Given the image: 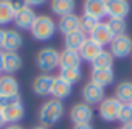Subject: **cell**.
Returning <instances> with one entry per match:
<instances>
[{"label":"cell","mask_w":132,"mask_h":129,"mask_svg":"<svg viewBox=\"0 0 132 129\" xmlns=\"http://www.w3.org/2000/svg\"><path fill=\"white\" fill-rule=\"evenodd\" d=\"M23 2H25L27 6L34 8V6H40V5H44L45 2H48V0H23Z\"/></svg>","instance_id":"obj_32"},{"label":"cell","mask_w":132,"mask_h":129,"mask_svg":"<svg viewBox=\"0 0 132 129\" xmlns=\"http://www.w3.org/2000/svg\"><path fill=\"white\" fill-rule=\"evenodd\" d=\"M3 42H5V30L0 28V50H3Z\"/></svg>","instance_id":"obj_35"},{"label":"cell","mask_w":132,"mask_h":129,"mask_svg":"<svg viewBox=\"0 0 132 129\" xmlns=\"http://www.w3.org/2000/svg\"><path fill=\"white\" fill-rule=\"evenodd\" d=\"M59 78L67 81L69 84H76L82 78V70L81 67H61L59 69Z\"/></svg>","instance_id":"obj_25"},{"label":"cell","mask_w":132,"mask_h":129,"mask_svg":"<svg viewBox=\"0 0 132 129\" xmlns=\"http://www.w3.org/2000/svg\"><path fill=\"white\" fill-rule=\"evenodd\" d=\"M31 129H48V127H45V126H34V127H31Z\"/></svg>","instance_id":"obj_40"},{"label":"cell","mask_w":132,"mask_h":129,"mask_svg":"<svg viewBox=\"0 0 132 129\" xmlns=\"http://www.w3.org/2000/svg\"><path fill=\"white\" fill-rule=\"evenodd\" d=\"M23 45V37L22 34L14 30H5V42H3V51H17Z\"/></svg>","instance_id":"obj_21"},{"label":"cell","mask_w":132,"mask_h":129,"mask_svg":"<svg viewBox=\"0 0 132 129\" xmlns=\"http://www.w3.org/2000/svg\"><path fill=\"white\" fill-rule=\"evenodd\" d=\"M19 95V83L13 75H2L0 76V98Z\"/></svg>","instance_id":"obj_17"},{"label":"cell","mask_w":132,"mask_h":129,"mask_svg":"<svg viewBox=\"0 0 132 129\" xmlns=\"http://www.w3.org/2000/svg\"><path fill=\"white\" fill-rule=\"evenodd\" d=\"M20 69H22V58H20V54L17 51H5L2 72H5L6 75H14Z\"/></svg>","instance_id":"obj_15"},{"label":"cell","mask_w":132,"mask_h":129,"mask_svg":"<svg viewBox=\"0 0 132 129\" xmlns=\"http://www.w3.org/2000/svg\"><path fill=\"white\" fill-rule=\"evenodd\" d=\"M3 58H5V51L0 50V70L3 69Z\"/></svg>","instance_id":"obj_38"},{"label":"cell","mask_w":132,"mask_h":129,"mask_svg":"<svg viewBox=\"0 0 132 129\" xmlns=\"http://www.w3.org/2000/svg\"><path fill=\"white\" fill-rule=\"evenodd\" d=\"M36 17H37V14L34 13V10L25 5L23 8H20V10L16 11L14 23H16V27H17L19 30H31V27H33V23H34Z\"/></svg>","instance_id":"obj_10"},{"label":"cell","mask_w":132,"mask_h":129,"mask_svg":"<svg viewBox=\"0 0 132 129\" xmlns=\"http://www.w3.org/2000/svg\"><path fill=\"white\" fill-rule=\"evenodd\" d=\"M0 76H2V70H0Z\"/></svg>","instance_id":"obj_41"},{"label":"cell","mask_w":132,"mask_h":129,"mask_svg":"<svg viewBox=\"0 0 132 129\" xmlns=\"http://www.w3.org/2000/svg\"><path fill=\"white\" fill-rule=\"evenodd\" d=\"M109 51L112 53L113 58H127L129 54H132V37L127 34H121L112 39L110 45H109Z\"/></svg>","instance_id":"obj_5"},{"label":"cell","mask_w":132,"mask_h":129,"mask_svg":"<svg viewBox=\"0 0 132 129\" xmlns=\"http://www.w3.org/2000/svg\"><path fill=\"white\" fill-rule=\"evenodd\" d=\"M89 39H92V41L96 42L98 45L104 47V45H110L113 36L110 34V31H109V28H107V23H106V22H100V23L95 27V30L89 34Z\"/></svg>","instance_id":"obj_14"},{"label":"cell","mask_w":132,"mask_h":129,"mask_svg":"<svg viewBox=\"0 0 132 129\" xmlns=\"http://www.w3.org/2000/svg\"><path fill=\"white\" fill-rule=\"evenodd\" d=\"M3 129H23L20 124H6Z\"/></svg>","instance_id":"obj_37"},{"label":"cell","mask_w":132,"mask_h":129,"mask_svg":"<svg viewBox=\"0 0 132 129\" xmlns=\"http://www.w3.org/2000/svg\"><path fill=\"white\" fill-rule=\"evenodd\" d=\"M10 3H11V6L14 8V11H17V10H20V8L25 6V2H23V0H10Z\"/></svg>","instance_id":"obj_33"},{"label":"cell","mask_w":132,"mask_h":129,"mask_svg":"<svg viewBox=\"0 0 132 129\" xmlns=\"http://www.w3.org/2000/svg\"><path fill=\"white\" fill-rule=\"evenodd\" d=\"M115 79V73L112 69H107V70H92V75H90V81H93L95 84L101 86V87H107L113 83Z\"/></svg>","instance_id":"obj_23"},{"label":"cell","mask_w":132,"mask_h":129,"mask_svg":"<svg viewBox=\"0 0 132 129\" xmlns=\"http://www.w3.org/2000/svg\"><path fill=\"white\" fill-rule=\"evenodd\" d=\"M82 13H84V16H89V17L101 22V19H104L107 16L106 0H84L82 2Z\"/></svg>","instance_id":"obj_9"},{"label":"cell","mask_w":132,"mask_h":129,"mask_svg":"<svg viewBox=\"0 0 132 129\" xmlns=\"http://www.w3.org/2000/svg\"><path fill=\"white\" fill-rule=\"evenodd\" d=\"M103 50H104V48H103L101 45H98L96 42H93L92 39L87 37V41L84 42V45H82L81 50H79V54H81V59H82V61L92 64V62L101 54Z\"/></svg>","instance_id":"obj_18"},{"label":"cell","mask_w":132,"mask_h":129,"mask_svg":"<svg viewBox=\"0 0 132 129\" xmlns=\"http://www.w3.org/2000/svg\"><path fill=\"white\" fill-rule=\"evenodd\" d=\"M75 8H76L75 0H50V10L57 17L75 13Z\"/></svg>","instance_id":"obj_16"},{"label":"cell","mask_w":132,"mask_h":129,"mask_svg":"<svg viewBox=\"0 0 132 129\" xmlns=\"http://www.w3.org/2000/svg\"><path fill=\"white\" fill-rule=\"evenodd\" d=\"M112 67H113V56L107 50H103L101 54L92 62V70H107Z\"/></svg>","instance_id":"obj_26"},{"label":"cell","mask_w":132,"mask_h":129,"mask_svg":"<svg viewBox=\"0 0 132 129\" xmlns=\"http://www.w3.org/2000/svg\"><path fill=\"white\" fill-rule=\"evenodd\" d=\"M70 120L73 124H87L93 118V109L87 103H76L70 107Z\"/></svg>","instance_id":"obj_7"},{"label":"cell","mask_w":132,"mask_h":129,"mask_svg":"<svg viewBox=\"0 0 132 129\" xmlns=\"http://www.w3.org/2000/svg\"><path fill=\"white\" fill-rule=\"evenodd\" d=\"M98 23H100V22H98L96 19H92V17H89V16H82V17H81V31L86 33V34H90V33L95 30V27H96Z\"/></svg>","instance_id":"obj_30"},{"label":"cell","mask_w":132,"mask_h":129,"mask_svg":"<svg viewBox=\"0 0 132 129\" xmlns=\"http://www.w3.org/2000/svg\"><path fill=\"white\" fill-rule=\"evenodd\" d=\"M121 129H132V123H126V124H123Z\"/></svg>","instance_id":"obj_39"},{"label":"cell","mask_w":132,"mask_h":129,"mask_svg":"<svg viewBox=\"0 0 132 129\" xmlns=\"http://www.w3.org/2000/svg\"><path fill=\"white\" fill-rule=\"evenodd\" d=\"M57 30L64 36H67L70 33H75V31H79L81 30V17L78 14H75V13L59 17V20H57Z\"/></svg>","instance_id":"obj_11"},{"label":"cell","mask_w":132,"mask_h":129,"mask_svg":"<svg viewBox=\"0 0 132 129\" xmlns=\"http://www.w3.org/2000/svg\"><path fill=\"white\" fill-rule=\"evenodd\" d=\"M54 100H65L72 95V84H69L67 81H64L62 78L59 76H54V81H53V86H51V93H50Z\"/></svg>","instance_id":"obj_19"},{"label":"cell","mask_w":132,"mask_h":129,"mask_svg":"<svg viewBox=\"0 0 132 129\" xmlns=\"http://www.w3.org/2000/svg\"><path fill=\"white\" fill-rule=\"evenodd\" d=\"M81 54L79 51L75 50H69L64 48L62 51H59V69L61 67H81Z\"/></svg>","instance_id":"obj_20"},{"label":"cell","mask_w":132,"mask_h":129,"mask_svg":"<svg viewBox=\"0 0 132 129\" xmlns=\"http://www.w3.org/2000/svg\"><path fill=\"white\" fill-rule=\"evenodd\" d=\"M65 114V106L62 101L59 100H54V98H50L47 100L40 109H39V123L40 126H45V127H50L53 124H56Z\"/></svg>","instance_id":"obj_1"},{"label":"cell","mask_w":132,"mask_h":129,"mask_svg":"<svg viewBox=\"0 0 132 129\" xmlns=\"http://www.w3.org/2000/svg\"><path fill=\"white\" fill-rule=\"evenodd\" d=\"M115 98L120 103H130L132 101V81H121L115 86Z\"/></svg>","instance_id":"obj_24"},{"label":"cell","mask_w":132,"mask_h":129,"mask_svg":"<svg viewBox=\"0 0 132 129\" xmlns=\"http://www.w3.org/2000/svg\"><path fill=\"white\" fill-rule=\"evenodd\" d=\"M130 11L127 0H106V13L109 19H126Z\"/></svg>","instance_id":"obj_8"},{"label":"cell","mask_w":132,"mask_h":129,"mask_svg":"<svg viewBox=\"0 0 132 129\" xmlns=\"http://www.w3.org/2000/svg\"><path fill=\"white\" fill-rule=\"evenodd\" d=\"M54 76L51 73H40L34 78L33 81V92L37 96H47L51 93V86H53Z\"/></svg>","instance_id":"obj_12"},{"label":"cell","mask_w":132,"mask_h":129,"mask_svg":"<svg viewBox=\"0 0 132 129\" xmlns=\"http://www.w3.org/2000/svg\"><path fill=\"white\" fill-rule=\"evenodd\" d=\"M130 104H132V101H130Z\"/></svg>","instance_id":"obj_42"},{"label":"cell","mask_w":132,"mask_h":129,"mask_svg":"<svg viewBox=\"0 0 132 129\" xmlns=\"http://www.w3.org/2000/svg\"><path fill=\"white\" fill-rule=\"evenodd\" d=\"M118 121L123 123V124H126V123H132V104H130V103H124V104H121Z\"/></svg>","instance_id":"obj_29"},{"label":"cell","mask_w":132,"mask_h":129,"mask_svg":"<svg viewBox=\"0 0 132 129\" xmlns=\"http://www.w3.org/2000/svg\"><path fill=\"white\" fill-rule=\"evenodd\" d=\"M106 23H107V28H109V31L113 37L126 34V28H127L126 19H109Z\"/></svg>","instance_id":"obj_28"},{"label":"cell","mask_w":132,"mask_h":129,"mask_svg":"<svg viewBox=\"0 0 132 129\" xmlns=\"http://www.w3.org/2000/svg\"><path fill=\"white\" fill-rule=\"evenodd\" d=\"M20 93L19 95H13V96H3L0 98V109L2 107H6V106H11V104H16V103H20Z\"/></svg>","instance_id":"obj_31"},{"label":"cell","mask_w":132,"mask_h":129,"mask_svg":"<svg viewBox=\"0 0 132 129\" xmlns=\"http://www.w3.org/2000/svg\"><path fill=\"white\" fill-rule=\"evenodd\" d=\"M36 64L42 73H50L59 67V51L53 47L40 48L36 54Z\"/></svg>","instance_id":"obj_3"},{"label":"cell","mask_w":132,"mask_h":129,"mask_svg":"<svg viewBox=\"0 0 132 129\" xmlns=\"http://www.w3.org/2000/svg\"><path fill=\"white\" fill-rule=\"evenodd\" d=\"M81 96L84 103L93 106V104H100L106 98V92H104V87L95 84L93 81H87L81 89Z\"/></svg>","instance_id":"obj_6"},{"label":"cell","mask_w":132,"mask_h":129,"mask_svg":"<svg viewBox=\"0 0 132 129\" xmlns=\"http://www.w3.org/2000/svg\"><path fill=\"white\" fill-rule=\"evenodd\" d=\"M57 30V23L54 22V19L48 14H37L30 33L33 36V39L39 41V42H47L50 39L54 37Z\"/></svg>","instance_id":"obj_2"},{"label":"cell","mask_w":132,"mask_h":129,"mask_svg":"<svg viewBox=\"0 0 132 129\" xmlns=\"http://www.w3.org/2000/svg\"><path fill=\"white\" fill-rule=\"evenodd\" d=\"M121 104H123V103H120L115 96L104 98V100L98 104V114H100V117H101L104 121H107V123L118 121Z\"/></svg>","instance_id":"obj_4"},{"label":"cell","mask_w":132,"mask_h":129,"mask_svg":"<svg viewBox=\"0 0 132 129\" xmlns=\"http://www.w3.org/2000/svg\"><path fill=\"white\" fill-rule=\"evenodd\" d=\"M6 126V121H5V118H3V114H2V110H0V129H3Z\"/></svg>","instance_id":"obj_36"},{"label":"cell","mask_w":132,"mask_h":129,"mask_svg":"<svg viewBox=\"0 0 132 129\" xmlns=\"http://www.w3.org/2000/svg\"><path fill=\"white\" fill-rule=\"evenodd\" d=\"M86 41H87V34L82 33L81 30L75 31V33H70L67 36H64V45H65V48L75 50V51H79Z\"/></svg>","instance_id":"obj_22"},{"label":"cell","mask_w":132,"mask_h":129,"mask_svg":"<svg viewBox=\"0 0 132 129\" xmlns=\"http://www.w3.org/2000/svg\"><path fill=\"white\" fill-rule=\"evenodd\" d=\"M16 11L11 6L10 0H0V27H5L11 22H14Z\"/></svg>","instance_id":"obj_27"},{"label":"cell","mask_w":132,"mask_h":129,"mask_svg":"<svg viewBox=\"0 0 132 129\" xmlns=\"http://www.w3.org/2000/svg\"><path fill=\"white\" fill-rule=\"evenodd\" d=\"M73 129H93V127L90 123H87V124H73Z\"/></svg>","instance_id":"obj_34"},{"label":"cell","mask_w":132,"mask_h":129,"mask_svg":"<svg viewBox=\"0 0 132 129\" xmlns=\"http://www.w3.org/2000/svg\"><path fill=\"white\" fill-rule=\"evenodd\" d=\"M0 110L3 114V118H5L6 124H19V121L25 115V107H23L22 101L16 103V104H11V106H6V107H2Z\"/></svg>","instance_id":"obj_13"}]
</instances>
